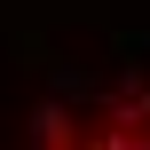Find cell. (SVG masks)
Wrapping results in <instances>:
<instances>
[{
    "mask_svg": "<svg viewBox=\"0 0 150 150\" xmlns=\"http://www.w3.org/2000/svg\"><path fill=\"white\" fill-rule=\"evenodd\" d=\"M16 150H150V103H87V111H63L40 134H24Z\"/></svg>",
    "mask_w": 150,
    "mask_h": 150,
    "instance_id": "6da1fadb",
    "label": "cell"
}]
</instances>
